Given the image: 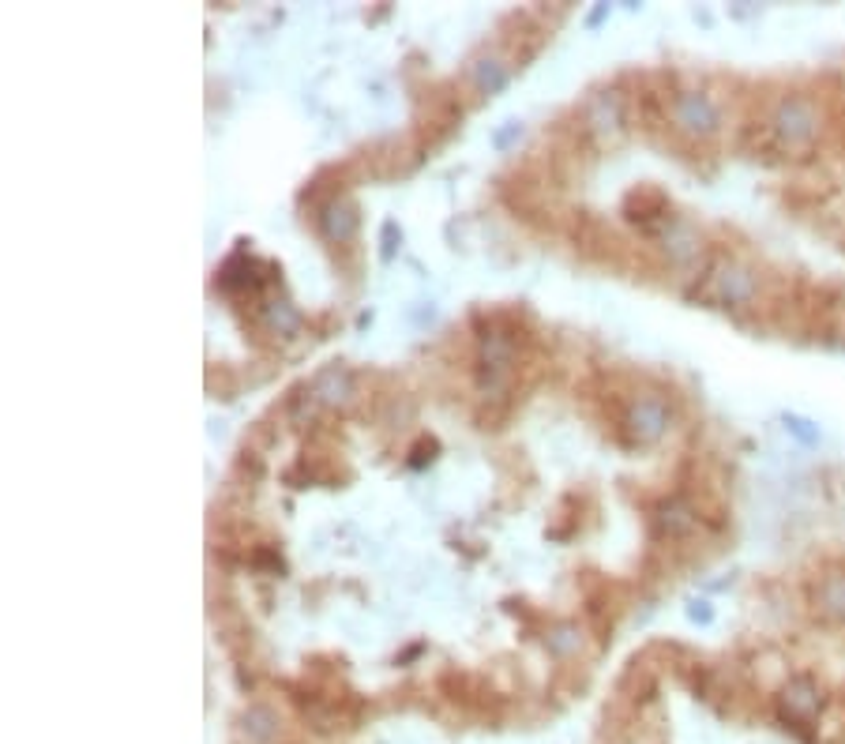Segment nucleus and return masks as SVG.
I'll list each match as a JSON object with an SVG mask.
<instances>
[{
    "instance_id": "obj_8",
    "label": "nucleus",
    "mask_w": 845,
    "mask_h": 744,
    "mask_svg": "<svg viewBox=\"0 0 845 744\" xmlns=\"http://www.w3.org/2000/svg\"><path fill=\"white\" fill-rule=\"evenodd\" d=\"M308 395L323 406H335V410L338 406H350L354 403V395H357L354 372L346 369V365H327V369H320L316 376H312Z\"/></svg>"
},
{
    "instance_id": "obj_14",
    "label": "nucleus",
    "mask_w": 845,
    "mask_h": 744,
    "mask_svg": "<svg viewBox=\"0 0 845 744\" xmlns=\"http://www.w3.org/2000/svg\"><path fill=\"white\" fill-rule=\"evenodd\" d=\"M692 527H695L692 504H684V500H665V504L658 508V530L661 534L680 538V534H688Z\"/></svg>"
},
{
    "instance_id": "obj_9",
    "label": "nucleus",
    "mask_w": 845,
    "mask_h": 744,
    "mask_svg": "<svg viewBox=\"0 0 845 744\" xmlns=\"http://www.w3.org/2000/svg\"><path fill=\"white\" fill-rule=\"evenodd\" d=\"M812 602L830 624H845V564H834L815 579Z\"/></svg>"
},
{
    "instance_id": "obj_7",
    "label": "nucleus",
    "mask_w": 845,
    "mask_h": 744,
    "mask_svg": "<svg viewBox=\"0 0 845 744\" xmlns=\"http://www.w3.org/2000/svg\"><path fill=\"white\" fill-rule=\"evenodd\" d=\"M624 124H628V113H624V98H620V91H598L590 102H586V128H590L601 143L620 140V136H624Z\"/></svg>"
},
{
    "instance_id": "obj_19",
    "label": "nucleus",
    "mask_w": 845,
    "mask_h": 744,
    "mask_svg": "<svg viewBox=\"0 0 845 744\" xmlns=\"http://www.w3.org/2000/svg\"><path fill=\"white\" fill-rule=\"evenodd\" d=\"M605 12H609V4H601V8H594V12H590V27H598L601 19H605Z\"/></svg>"
},
{
    "instance_id": "obj_15",
    "label": "nucleus",
    "mask_w": 845,
    "mask_h": 744,
    "mask_svg": "<svg viewBox=\"0 0 845 744\" xmlns=\"http://www.w3.org/2000/svg\"><path fill=\"white\" fill-rule=\"evenodd\" d=\"M241 729H245V737L252 744H267V741H275L278 737V718H275V711L271 707H248L245 711V718H241Z\"/></svg>"
},
{
    "instance_id": "obj_18",
    "label": "nucleus",
    "mask_w": 845,
    "mask_h": 744,
    "mask_svg": "<svg viewBox=\"0 0 845 744\" xmlns=\"http://www.w3.org/2000/svg\"><path fill=\"white\" fill-rule=\"evenodd\" d=\"M688 617H692L695 624H710V620H714V609H710L707 602H695L692 609H688Z\"/></svg>"
},
{
    "instance_id": "obj_3",
    "label": "nucleus",
    "mask_w": 845,
    "mask_h": 744,
    "mask_svg": "<svg viewBox=\"0 0 845 744\" xmlns=\"http://www.w3.org/2000/svg\"><path fill=\"white\" fill-rule=\"evenodd\" d=\"M673 128L688 140H714L722 132V102L710 91H676L669 102Z\"/></svg>"
},
{
    "instance_id": "obj_17",
    "label": "nucleus",
    "mask_w": 845,
    "mask_h": 744,
    "mask_svg": "<svg viewBox=\"0 0 845 744\" xmlns=\"http://www.w3.org/2000/svg\"><path fill=\"white\" fill-rule=\"evenodd\" d=\"M782 425H785V433L793 436V440H800L804 448H815V444L823 440L819 425H815V421H808V418H800V414H785Z\"/></svg>"
},
{
    "instance_id": "obj_6",
    "label": "nucleus",
    "mask_w": 845,
    "mask_h": 744,
    "mask_svg": "<svg viewBox=\"0 0 845 744\" xmlns=\"http://www.w3.org/2000/svg\"><path fill=\"white\" fill-rule=\"evenodd\" d=\"M658 245H661V256L673 267H692L699 260V252H703V237H699V230H695L688 218L673 215L658 230Z\"/></svg>"
},
{
    "instance_id": "obj_5",
    "label": "nucleus",
    "mask_w": 845,
    "mask_h": 744,
    "mask_svg": "<svg viewBox=\"0 0 845 744\" xmlns=\"http://www.w3.org/2000/svg\"><path fill=\"white\" fill-rule=\"evenodd\" d=\"M511 365H515V342L500 335V331H489L481 335V350H477V369H481V391H500L511 376Z\"/></svg>"
},
{
    "instance_id": "obj_13",
    "label": "nucleus",
    "mask_w": 845,
    "mask_h": 744,
    "mask_svg": "<svg viewBox=\"0 0 845 744\" xmlns=\"http://www.w3.org/2000/svg\"><path fill=\"white\" fill-rule=\"evenodd\" d=\"M470 79L481 94H500L511 79V68L500 57H477L474 68H470Z\"/></svg>"
},
{
    "instance_id": "obj_4",
    "label": "nucleus",
    "mask_w": 845,
    "mask_h": 744,
    "mask_svg": "<svg viewBox=\"0 0 845 744\" xmlns=\"http://www.w3.org/2000/svg\"><path fill=\"white\" fill-rule=\"evenodd\" d=\"M669 425H673V410H669V403H665L661 395H654V391L639 395V399L628 406V414H624L628 440L631 444H639V448L658 444L661 436L669 433Z\"/></svg>"
},
{
    "instance_id": "obj_16",
    "label": "nucleus",
    "mask_w": 845,
    "mask_h": 744,
    "mask_svg": "<svg viewBox=\"0 0 845 744\" xmlns=\"http://www.w3.org/2000/svg\"><path fill=\"white\" fill-rule=\"evenodd\" d=\"M545 647H549V654H556V658L575 654L579 647H583V632H579V624H553V628L545 632Z\"/></svg>"
},
{
    "instance_id": "obj_11",
    "label": "nucleus",
    "mask_w": 845,
    "mask_h": 744,
    "mask_svg": "<svg viewBox=\"0 0 845 744\" xmlns=\"http://www.w3.org/2000/svg\"><path fill=\"white\" fill-rule=\"evenodd\" d=\"M782 707L789 718H800V722H812L815 714L823 711V692L812 677H793V681L782 688Z\"/></svg>"
},
{
    "instance_id": "obj_2",
    "label": "nucleus",
    "mask_w": 845,
    "mask_h": 744,
    "mask_svg": "<svg viewBox=\"0 0 845 744\" xmlns=\"http://www.w3.org/2000/svg\"><path fill=\"white\" fill-rule=\"evenodd\" d=\"M703 294L718 305V309H748L759 297V271L752 264H744L737 256L718 260L707 275V290Z\"/></svg>"
},
{
    "instance_id": "obj_12",
    "label": "nucleus",
    "mask_w": 845,
    "mask_h": 744,
    "mask_svg": "<svg viewBox=\"0 0 845 744\" xmlns=\"http://www.w3.org/2000/svg\"><path fill=\"white\" fill-rule=\"evenodd\" d=\"M263 324L271 327L275 335H282V339H293V335L301 331V324H305V316H301L297 305H290L286 297H275V301L263 305Z\"/></svg>"
},
{
    "instance_id": "obj_1",
    "label": "nucleus",
    "mask_w": 845,
    "mask_h": 744,
    "mask_svg": "<svg viewBox=\"0 0 845 744\" xmlns=\"http://www.w3.org/2000/svg\"><path fill=\"white\" fill-rule=\"evenodd\" d=\"M770 136L778 140V147L785 151H808L819 140L823 128V113L808 94H782L770 106Z\"/></svg>"
},
{
    "instance_id": "obj_10",
    "label": "nucleus",
    "mask_w": 845,
    "mask_h": 744,
    "mask_svg": "<svg viewBox=\"0 0 845 744\" xmlns=\"http://www.w3.org/2000/svg\"><path fill=\"white\" fill-rule=\"evenodd\" d=\"M357 226H361V215H357V203L346 200V196H335V200L323 203L320 211V230L327 241H335V245H346V241H354Z\"/></svg>"
}]
</instances>
